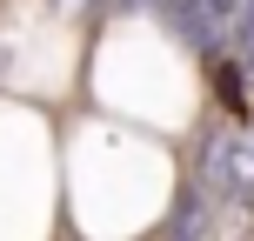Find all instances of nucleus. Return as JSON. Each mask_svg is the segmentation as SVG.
<instances>
[{
	"label": "nucleus",
	"instance_id": "nucleus-1",
	"mask_svg": "<svg viewBox=\"0 0 254 241\" xmlns=\"http://www.w3.org/2000/svg\"><path fill=\"white\" fill-rule=\"evenodd\" d=\"M54 7H61V13H80V7H94V0H54Z\"/></svg>",
	"mask_w": 254,
	"mask_h": 241
}]
</instances>
